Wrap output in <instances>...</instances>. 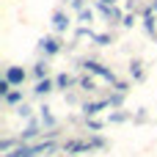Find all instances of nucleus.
<instances>
[{
  "instance_id": "2",
  "label": "nucleus",
  "mask_w": 157,
  "mask_h": 157,
  "mask_svg": "<svg viewBox=\"0 0 157 157\" xmlns=\"http://www.w3.org/2000/svg\"><path fill=\"white\" fill-rule=\"evenodd\" d=\"M97 146H105V141L94 138V141H69V144H63L66 152H88V149H97Z\"/></svg>"
},
{
  "instance_id": "14",
  "label": "nucleus",
  "mask_w": 157,
  "mask_h": 157,
  "mask_svg": "<svg viewBox=\"0 0 157 157\" xmlns=\"http://www.w3.org/2000/svg\"><path fill=\"white\" fill-rule=\"evenodd\" d=\"M8 91H11V83H8V80H6V77H3V80H0V94H3V97H6V94H8Z\"/></svg>"
},
{
  "instance_id": "4",
  "label": "nucleus",
  "mask_w": 157,
  "mask_h": 157,
  "mask_svg": "<svg viewBox=\"0 0 157 157\" xmlns=\"http://www.w3.org/2000/svg\"><path fill=\"white\" fill-rule=\"evenodd\" d=\"M39 47H41L47 55H58V52H61V41H58L55 36H44V39L39 41Z\"/></svg>"
},
{
  "instance_id": "16",
  "label": "nucleus",
  "mask_w": 157,
  "mask_h": 157,
  "mask_svg": "<svg viewBox=\"0 0 157 157\" xmlns=\"http://www.w3.org/2000/svg\"><path fill=\"white\" fill-rule=\"evenodd\" d=\"M17 113H19V116H25V119H28V116H30V108H28V105H25V102H22V105H19V108H17Z\"/></svg>"
},
{
  "instance_id": "5",
  "label": "nucleus",
  "mask_w": 157,
  "mask_h": 157,
  "mask_svg": "<svg viewBox=\"0 0 157 157\" xmlns=\"http://www.w3.org/2000/svg\"><path fill=\"white\" fill-rule=\"evenodd\" d=\"M110 105H113V99H99V102H86V105H83V113H86V116H97V113H99L102 108H110Z\"/></svg>"
},
{
  "instance_id": "12",
  "label": "nucleus",
  "mask_w": 157,
  "mask_h": 157,
  "mask_svg": "<svg viewBox=\"0 0 157 157\" xmlns=\"http://www.w3.org/2000/svg\"><path fill=\"white\" fill-rule=\"evenodd\" d=\"M41 121H44L47 127H52V124H55V119H52V113H50V108H41Z\"/></svg>"
},
{
  "instance_id": "6",
  "label": "nucleus",
  "mask_w": 157,
  "mask_h": 157,
  "mask_svg": "<svg viewBox=\"0 0 157 157\" xmlns=\"http://www.w3.org/2000/svg\"><path fill=\"white\" fill-rule=\"evenodd\" d=\"M52 28H55V30H66V28H69V17H66L63 11H55V14H52Z\"/></svg>"
},
{
  "instance_id": "15",
  "label": "nucleus",
  "mask_w": 157,
  "mask_h": 157,
  "mask_svg": "<svg viewBox=\"0 0 157 157\" xmlns=\"http://www.w3.org/2000/svg\"><path fill=\"white\" fill-rule=\"evenodd\" d=\"M80 86H83L86 91H94V80H91V77H83V83H80Z\"/></svg>"
},
{
  "instance_id": "10",
  "label": "nucleus",
  "mask_w": 157,
  "mask_h": 157,
  "mask_svg": "<svg viewBox=\"0 0 157 157\" xmlns=\"http://www.w3.org/2000/svg\"><path fill=\"white\" fill-rule=\"evenodd\" d=\"M72 83H75V80H72L69 75H58V77H55V86H58V88H69Z\"/></svg>"
},
{
  "instance_id": "8",
  "label": "nucleus",
  "mask_w": 157,
  "mask_h": 157,
  "mask_svg": "<svg viewBox=\"0 0 157 157\" xmlns=\"http://www.w3.org/2000/svg\"><path fill=\"white\" fill-rule=\"evenodd\" d=\"M33 138H39V127H36V121H30V124L25 127V132L19 135V141H22V144H28V141H33Z\"/></svg>"
},
{
  "instance_id": "17",
  "label": "nucleus",
  "mask_w": 157,
  "mask_h": 157,
  "mask_svg": "<svg viewBox=\"0 0 157 157\" xmlns=\"http://www.w3.org/2000/svg\"><path fill=\"white\" fill-rule=\"evenodd\" d=\"M80 19H83V22H91L94 14H91V11H80Z\"/></svg>"
},
{
  "instance_id": "11",
  "label": "nucleus",
  "mask_w": 157,
  "mask_h": 157,
  "mask_svg": "<svg viewBox=\"0 0 157 157\" xmlns=\"http://www.w3.org/2000/svg\"><path fill=\"white\" fill-rule=\"evenodd\" d=\"M6 102H8V105H19V102H22V91H8V94H6Z\"/></svg>"
},
{
  "instance_id": "13",
  "label": "nucleus",
  "mask_w": 157,
  "mask_h": 157,
  "mask_svg": "<svg viewBox=\"0 0 157 157\" xmlns=\"http://www.w3.org/2000/svg\"><path fill=\"white\" fill-rule=\"evenodd\" d=\"M14 144H17L14 138H6V141H0V152H3V155H8V152L14 149Z\"/></svg>"
},
{
  "instance_id": "9",
  "label": "nucleus",
  "mask_w": 157,
  "mask_h": 157,
  "mask_svg": "<svg viewBox=\"0 0 157 157\" xmlns=\"http://www.w3.org/2000/svg\"><path fill=\"white\" fill-rule=\"evenodd\" d=\"M33 75H36L39 80H44V77H47V63H44V61H39V63L33 66Z\"/></svg>"
},
{
  "instance_id": "1",
  "label": "nucleus",
  "mask_w": 157,
  "mask_h": 157,
  "mask_svg": "<svg viewBox=\"0 0 157 157\" xmlns=\"http://www.w3.org/2000/svg\"><path fill=\"white\" fill-rule=\"evenodd\" d=\"M83 69H86V72H91V75H97V77H102V80H108V83H113V86H119L116 75H113L108 66H102L99 61H86V63H83Z\"/></svg>"
},
{
  "instance_id": "18",
  "label": "nucleus",
  "mask_w": 157,
  "mask_h": 157,
  "mask_svg": "<svg viewBox=\"0 0 157 157\" xmlns=\"http://www.w3.org/2000/svg\"><path fill=\"white\" fill-rule=\"evenodd\" d=\"M130 72H135V77H144V72H141V63H132V66H130Z\"/></svg>"
},
{
  "instance_id": "3",
  "label": "nucleus",
  "mask_w": 157,
  "mask_h": 157,
  "mask_svg": "<svg viewBox=\"0 0 157 157\" xmlns=\"http://www.w3.org/2000/svg\"><path fill=\"white\" fill-rule=\"evenodd\" d=\"M25 77H28V72H25L22 66H8V69H6V80H8L11 86H22Z\"/></svg>"
},
{
  "instance_id": "7",
  "label": "nucleus",
  "mask_w": 157,
  "mask_h": 157,
  "mask_svg": "<svg viewBox=\"0 0 157 157\" xmlns=\"http://www.w3.org/2000/svg\"><path fill=\"white\" fill-rule=\"evenodd\" d=\"M52 86H55V83H52L50 77H44V80H39V83H36L33 94H36V97H44V94H50V91H52Z\"/></svg>"
}]
</instances>
